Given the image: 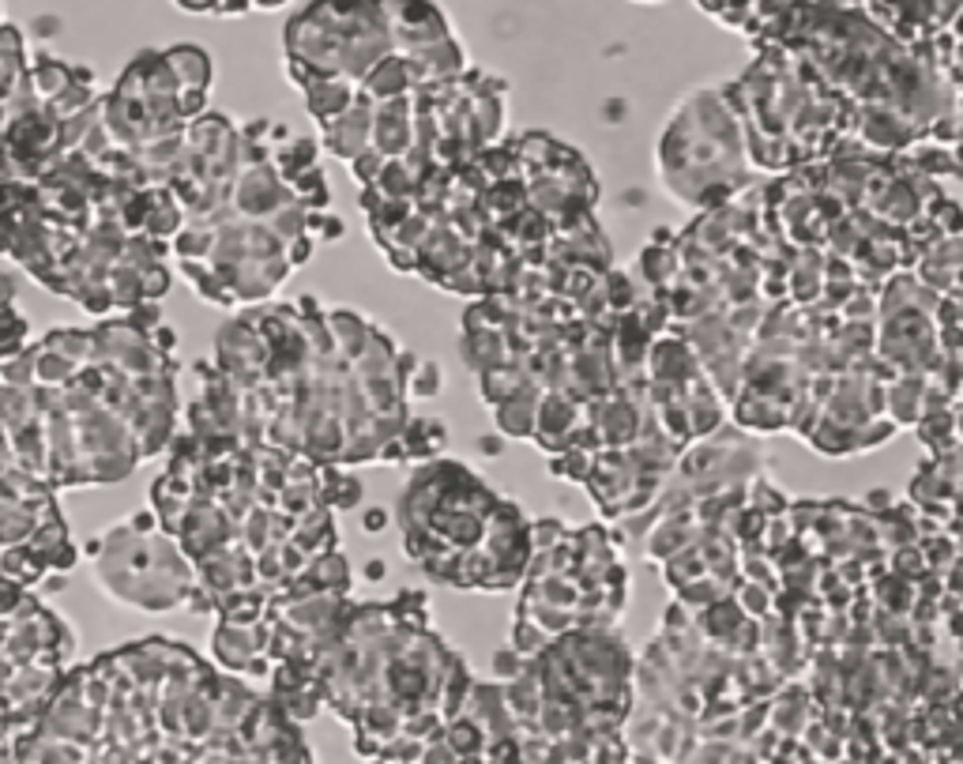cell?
<instances>
[{
  "label": "cell",
  "instance_id": "6da1fadb",
  "mask_svg": "<svg viewBox=\"0 0 963 764\" xmlns=\"http://www.w3.org/2000/svg\"><path fill=\"white\" fill-rule=\"evenodd\" d=\"M497 501L463 460H430L399 497V524L411 562L433 580L467 591Z\"/></svg>",
  "mask_w": 963,
  "mask_h": 764
},
{
  "label": "cell",
  "instance_id": "7a4b0ae2",
  "mask_svg": "<svg viewBox=\"0 0 963 764\" xmlns=\"http://www.w3.org/2000/svg\"><path fill=\"white\" fill-rule=\"evenodd\" d=\"M745 140L738 109L723 87H701L678 102L659 136V177L689 208H719L745 185Z\"/></svg>",
  "mask_w": 963,
  "mask_h": 764
},
{
  "label": "cell",
  "instance_id": "3957f363",
  "mask_svg": "<svg viewBox=\"0 0 963 764\" xmlns=\"http://www.w3.org/2000/svg\"><path fill=\"white\" fill-rule=\"evenodd\" d=\"M391 31L380 0H313L286 23V75L305 80L362 83L391 57Z\"/></svg>",
  "mask_w": 963,
  "mask_h": 764
},
{
  "label": "cell",
  "instance_id": "277c9868",
  "mask_svg": "<svg viewBox=\"0 0 963 764\" xmlns=\"http://www.w3.org/2000/svg\"><path fill=\"white\" fill-rule=\"evenodd\" d=\"M324 129V148L331 151L336 158L351 163L362 151H369V132H373V102L357 95L354 106L347 114L331 117V121L320 125Z\"/></svg>",
  "mask_w": 963,
  "mask_h": 764
},
{
  "label": "cell",
  "instance_id": "5b68a950",
  "mask_svg": "<svg viewBox=\"0 0 963 764\" xmlns=\"http://www.w3.org/2000/svg\"><path fill=\"white\" fill-rule=\"evenodd\" d=\"M297 91L305 95V106H309V114L317 117L320 125L331 121V117H339V114H347L357 98V87L347 80H305V83H297Z\"/></svg>",
  "mask_w": 963,
  "mask_h": 764
},
{
  "label": "cell",
  "instance_id": "8992f818",
  "mask_svg": "<svg viewBox=\"0 0 963 764\" xmlns=\"http://www.w3.org/2000/svg\"><path fill=\"white\" fill-rule=\"evenodd\" d=\"M539 385H524L513 399H505L501 407H493V419L505 437H531L535 433V411H539Z\"/></svg>",
  "mask_w": 963,
  "mask_h": 764
},
{
  "label": "cell",
  "instance_id": "52a82bcc",
  "mask_svg": "<svg viewBox=\"0 0 963 764\" xmlns=\"http://www.w3.org/2000/svg\"><path fill=\"white\" fill-rule=\"evenodd\" d=\"M399 440H403L407 463H418V460L430 463V460H437V452L445 448L448 433H445V422H437V419H414V422H403Z\"/></svg>",
  "mask_w": 963,
  "mask_h": 764
},
{
  "label": "cell",
  "instance_id": "ba28073f",
  "mask_svg": "<svg viewBox=\"0 0 963 764\" xmlns=\"http://www.w3.org/2000/svg\"><path fill=\"white\" fill-rule=\"evenodd\" d=\"M918 437H923V445L933 448V456L960 452L956 407H944V411H933V414H926V419H918Z\"/></svg>",
  "mask_w": 963,
  "mask_h": 764
},
{
  "label": "cell",
  "instance_id": "9c48e42d",
  "mask_svg": "<svg viewBox=\"0 0 963 764\" xmlns=\"http://www.w3.org/2000/svg\"><path fill=\"white\" fill-rule=\"evenodd\" d=\"M591 463H595V456L584 452V448H561V452H553V460H550V474L553 479H568V482H587Z\"/></svg>",
  "mask_w": 963,
  "mask_h": 764
},
{
  "label": "cell",
  "instance_id": "30bf717a",
  "mask_svg": "<svg viewBox=\"0 0 963 764\" xmlns=\"http://www.w3.org/2000/svg\"><path fill=\"white\" fill-rule=\"evenodd\" d=\"M547 644H550V636L542 633L535 622H527V618H516V622H513V644H508V648H513L516 656L535 659L542 648H547Z\"/></svg>",
  "mask_w": 963,
  "mask_h": 764
},
{
  "label": "cell",
  "instance_id": "8fae6325",
  "mask_svg": "<svg viewBox=\"0 0 963 764\" xmlns=\"http://www.w3.org/2000/svg\"><path fill=\"white\" fill-rule=\"evenodd\" d=\"M441 385H445V377H441L437 362H422V366H414L411 377H407V388H411V392H422V396H437Z\"/></svg>",
  "mask_w": 963,
  "mask_h": 764
},
{
  "label": "cell",
  "instance_id": "7c38bea8",
  "mask_svg": "<svg viewBox=\"0 0 963 764\" xmlns=\"http://www.w3.org/2000/svg\"><path fill=\"white\" fill-rule=\"evenodd\" d=\"M527 667V659L524 656H516L513 648H505V651H497V659H493V670H497L501 678H516L519 670Z\"/></svg>",
  "mask_w": 963,
  "mask_h": 764
},
{
  "label": "cell",
  "instance_id": "4fadbf2b",
  "mask_svg": "<svg viewBox=\"0 0 963 764\" xmlns=\"http://www.w3.org/2000/svg\"><path fill=\"white\" fill-rule=\"evenodd\" d=\"M892 501H896V497H892L889 490H873V494L866 497V508H869V513H873V516H881L884 508H892Z\"/></svg>",
  "mask_w": 963,
  "mask_h": 764
},
{
  "label": "cell",
  "instance_id": "5bb4252c",
  "mask_svg": "<svg viewBox=\"0 0 963 764\" xmlns=\"http://www.w3.org/2000/svg\"><path fill=\"white\" fill-rule=\"evenodd\" d=\"M181 8H189V12H219V4L223 0H177Z\"/></svg>",
  "mask_w": 963,
  "mask_h": 764
},
{
  "label": "cell",
  "instance_id": "9a60e30c",
  "mask_svg": "<svg viewBox=\"0 0 963 764\" xmlns=\"http://www.w3.org/2000/svg\"><path fill=\"white\" fill-rule=\"evenodd\" d=\"M388 524V513L385 508H369V513H365V528L369 531H380Z\"/></svg>",
  "mask_w": 963,
  "mask_h": 764
},
{
  "label": "cell",
  "instance_id": "2e32d148",
  "mask_svg": "<svg viewBox=\"0 0 963 764\" xmlns=\"http://www.w3.org/2000/svg\"><path fill=\"white\" fill-rule=\"evenodd\" d=\"M696 4H701V8H704V12H707V15H719V12H723V8H727V4H730V0H696Z\"/></svg>",
  "mask_w": 963,
  "mask_h": 764
},
{
  "label": "cell",
  "instance_id": "e0dca14e",
  "mask_svg": "<svg viewBox=\"0 0 963 764\" xmlns=\"http://www.w3.org/2000/svg\"><path fill=\"white\" fill-rule=\"evenodd\" d=\"M286 4V0H253V8H263V12H271V8Z\"/></svg>",
  "mask_w": 963,
  "mask_h": 764
},
{
  "label": "cell",
  "instance_id": "ac0fdd59",
  "mask_svg": "<svg viewBox=\"0 0 963 764\" xmlns=\"http://www.w3.org/2000/svg\"><path fill=\"white\" fill-rule=\"evenodd\" d=\"M365 573H369V576H373V580H377V576H385V565H380V562H373L369 568H365Z\"/></svg>",
  "mask_w": 963,
  "mask_h": 764
},
{
  "label": "cell",
  "instance_id": "d6986e66",
  "mask_svg": "<svg viewBox=\"0 0 963 764\" xmlns=\"http://www.w3.org/2000/svg\"><path fill=\"white\" fill-rule=\"evenodd\" d=\"M647 4H651V0H647Z\"/></svg>",
  "mask_w": 963,
  "mask_h": 764
}]
</instances>
